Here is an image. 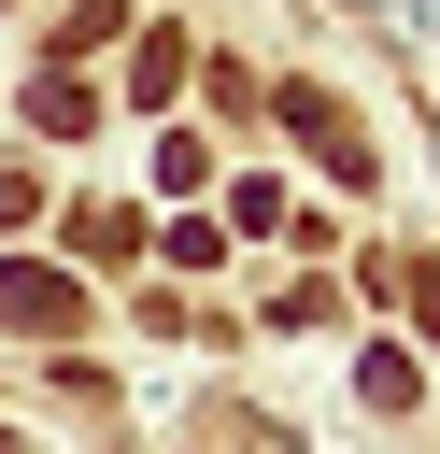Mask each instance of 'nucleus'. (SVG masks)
Masks as SVG:
<instances>
[{"label":"nucleus","instance_id":"obj_1","mask_svg":"<svg viewBox=\"0 0 440 454\" xmlns=\"http://www.w3.org/2000/svg\"><path fill=\"white\" fill-rule=\"evenodd\" d=\"M0 326H14V340H71V326H85V284L43 270V255H0Z\"/></svg>","mask_w":440,"mask_h":454},{"label":"nucleus","instance_id":"obj_2","mask_svg":"<svg viewBox=\"0 0 440 454\" xmlns=\"http://www.w3.org/2000/svg\"><path fill=\"white\" fill-rule=\"evenodd\" d=\"M284 128H298V142H312V156H326L341 184H369V128H355V114H341L326 85H284Z\"/></svg>","mask_w":440,"mask_h":454},{"label":"nucleus","instance_id":"obj_3","mask_svg":"<svg viewBox=\"0 0 440 454\" xmlns=\"http://www.w3.org/2000/svg\"><path fill=\"white\" fill-rule=\"evenodd\" d=\"M85 114H99V85H85V71H71V57H57V71H43V85H28V128H57V142H71V128H85Z\"/></svg>","mask_w":440,"mask_h":454},{"label":"nucleus","instance_id":"obj_4","mask_svg":"<svg viewBox=\"0 0 440 454\" xmlns=\"http://www.w3.org/2000/svg\"><path fill=\"white\" fill-rule=\"evenodd\" d=\"M355 397H369V411H412V355L369 340V355H355Z\"/></svg>","mask_w":440,"mask_h":454},{"label":"nucleus","instance_id":"obj_5","mask_svg":"<svg viewBox=\"0 0 440 454\" xmlns=\"http://www.w3.org/2000/svg\"><path fill=\"white\" fill-rule=\"evenodd\" d=\"M0 227H43V170L28 156H0Z\"/></svg>","mask_w":440,"mask_h":454},{"label":"nucleus","instance_id":"obj_6","mask_svg":"<svg viewBox=\"0 0 440 454\" xmlns=\"http://www.w3.org/2000/svg\"><path fill=\"white\" fill-rule=\"evenodd\" d=\"M397 298H412V326L440 340V255H412V270H397Z\"/></svg>","mask_w":440,"mask_h":454}]
</instances>
